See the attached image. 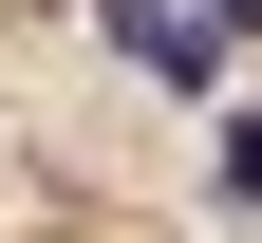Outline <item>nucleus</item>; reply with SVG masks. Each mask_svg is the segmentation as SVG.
Here are the masks:
<instances>
[{"label":"nucleus","mask_w":262,"mask_h":243,"mask_svg":"<svg viewBox=\"0 0 262 243\" xmlns=\"http://www.w3.org/2000/svg\"><path fill=\"white\" fill-rule=\"evenodd\" d=\"M244 19H262V0H206V38H244Z\"/></svg>","instance_id":"7ed1b4c3"},{"label":"nucleus","mask_w":262,"mask_h":243,"mask_svg":"<svg viewBox=\"0 0 262 243\" xmlns=\"http://www.w3.org/2000/svg\"><path fill=\"white\" fill-rule=\"evenodd\" d=\"M94 19H113V56H150L169 94H225V38L187 19V0H94Z\"/></svg>","instance_id":"f257e3e1"},{"label":"nucleus","mask_w":262,"mask_h":243,"mask_svg":"<svg viewBox=\"0 0 262 243\" xmlns=\"http://www.w3.org/2000/svg\"><path fill=\"white\" fill-rule=\"evenodd\" d=\"M225 187L262 206V94H244V113H225Z\"/></svg>","instance_id":"f03ea898"}]
</instances>
